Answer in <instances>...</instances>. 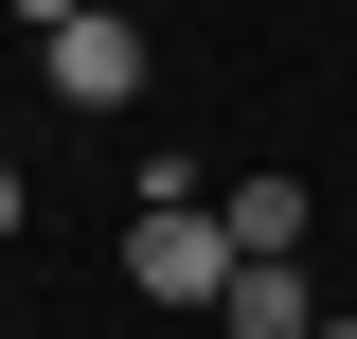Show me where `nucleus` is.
<instances>
[{"mask_svg": "<svg viewBox=\"0 0 357 339\" xmlns=\"http://www.w3.org/2000/svg\"><path fill=\"white\" fill-rule=\"evenodd\" d=\"M18 214H36V197H18V161H0V250H18Z\"/></svg>", "mask_w": 357, "mask_h": 339, "instance_id": "5", "label": "nucleus"}, {"mask_svg": "<svg viewBox=\"0 0 357 339\" xmlns=\"http://www.w3.org/2000/svg\"><path fill=\"white\" fill-rule=\"evenodd\" d=\"M215 322H232V339H321V303H304V268H286V250H250Z\"/></svg>", "mask_w": 357, "mask_h": 339, "instance_id": "3", "label": "nucleus"}, {"mask_svg": "<svg viewBox=\"0 0 357 339\" xmlns=\"http://www.w3.org/2000/svg\"><path fill=\"white\" fill-rule=\"evenodd\" d=\"M232 268H250V250H232V214H215V197H143V214H126V286L178 303V322H215Z\"/></svg>", "mask_w": 357, "mask_h": 339, "instance_id": "1", "label": "nucleus"}, {"mask_svg": "<svg viewBox=\"0 0 357 339\" xmlns=\"http://www.w3.org/2000/svg\"><path fill=\"white\" fill-rule=\"evenodd\" d=\"M321 339H357V322H321Z\"/></svg>", "mask_w": 357, "mask_h": 339, "instance_id": "7", "label": "nucleus"}, {"mask_svg": "<svg viewBox=\"0 0 357 339\" xmlns=\"http://www.w3.org/2000/svg\"><path fill=\"white\" fill-rule=\"evenodd\" d=\"M36 72L72 89V107H126V89H143V36L107 18V0H89V18H54V36H36Z\"/></svg>", "mask_w": 357, "mask_h": 339, "instance_id": "2", "label": "nucleus"}, {"mask_svg": "<svg viewBox=\"0 0 357 339\" xmlns=\"http://www.w3.org/2000/svg\"><path fill=\"white\" fill-rule=\"evenodd\" d=\"M215 214H232V250H286V268H304V179H232Z\"/></svg>", "mask_w": 357, "mask_h": 339, "instance_id": "4", "label": "nucleus"}, {"mask_svg": "<svg viewBox=\"0 0 357 339\" xmlns=\"http://www.w3.org/2000/svg\"><path fill=\"white\" fill-rule=\"evenodd\" d=\"M18 18H36V36H54V18H89V0H18Z\"/></svg>", "mask_w": 357, "mask_h": 339, "instance_id": "6", "label": "nucleus"}]
</instances>
